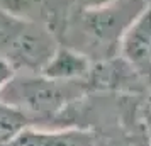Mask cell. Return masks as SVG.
<instances>
[{"mask_svg": "<svg viewBox=\"0 0 151 146\" xmlns=\"http://www.w3.org/2000/svg\"><path fill=\"white\" fill-rule=\"evenodd\" d=\"M148 0H119L99 9H70L58 34L60 44L80 51L93 63L119 56L121 44Z\"/></svg>", "mask_w": 151, "mask_h": 146, "instance_id": "6da1fadb", "label": "cell"}, {"mask_svg": "<svg viewBox=\"0 0 151 146\" xmlns=\"http://www.w3.org/2000/svg\"><path fill=\"white\" fill-rule=\"evenodd\" d=\"M58 46V37L46 24L0 10V56L7 58L17 73H41Z\"/></svg>", "mask_w": 151, "mask_h": 146, "instance_id": "3957f363", "label": "cell"}, {"mask_svg": "<svg viewBox=\"0 0 151 146\" xmlns=\"http://www.w3.org/2000/svg\"><path fill=\"white\" fill-rule=\"evenodd\" d=\"M114 2H119V0H73V5L71 7L76 9H99V7H105V5H110Z\"/></svg>", "mask_w": 151, "mask_h": 146, "instance_id": "8fae6325", "label": "cell"}, {"mask_svg": "<svg viewBox=\"0 0 151 146\" xmlns=\"http://www.w3.org/2000/svg\"><path fill=\"white\" fill-rule=\"evenodd\" d=\"M31 119L17 107L0 100V146L9 145L22 131L31 127Z\"/></svg>", "mask_w": 151, "mask_h": 146, "instance_id": "ba28073f", "label": "cell"}, {"mask_svg": "<svg viewBox=\"0 0 151 146\" xmlns=\"http://www.w3.org/2000/svg\"><path fill=\"white\" fill-rule=\"evenodd\" d=\"M97 146H151L148 127L116 129L97 136Z\"/></svg>", "mask_w": 151, "mask_h": 146, "instance_id": "9c48e42d", "label": "cell"}, {"mask_svg": "<svg viewBox=\"0 0 151 146\" xmlns=\"http://www.w3.org/2000/svg\"><path fill=\"white\" fill-rule=\"evenodd\" d=\"M90 93L87 80L58 82L41 73H17L2 90L0 100L22 111L32 126H61L66 112Z\"/></svg>", "mask_w": 151, "mask_h": 146, "instance_id": "7a4b0ae2", "label": "cell"}, {"mask_svg": "<svg viewBox=\"0 0 151 146\" xmlns=\"http://www.w3.org/2000/svg\"><path fill=\"white\" fill-rule=\"evenodd\" d=\"M0 10L14 17L42 22L55 32L56 37L65 22V15L60 12L56 0H0Z\"/></svg>", "mask_w": 151, "mask_h": 146, "instance_id": "52a82bcc", "label": "cell"}, {"mask_svg": "<svg viewBox=\"0 0 151 146\" xmlns=\"http://www.w3.org/2000/svg\"><path fill=\"white\" fill-rule=\"evenodd\" d=\"M15 75H17V70L14 68V65L9 61L7 58L0 56V93L14 80Z\"/></svg>", "mask_w": 151, "mask_h": 146, "instance_id": "30bf717a", "label": "cell"}, {"mask_svg": "<svg viewBox=\"0 0 151 146\" xmlns=\"http://www.w3.org/2000/svg\"><path fill=\"white\" fill-rule=\"evenodd\" d=\"M5 146H97V136L80 127L44 129L31 126Z\"/></svg>", "mask_w": 151, "mask_h": 146, "instance_id": "5b68a950", "label": "cell"}, {"mask_svg": "<svg viewBox=\"0 0 151 146\" xmlns=\"http://www.w3.org/2000/svg\"><path fill=\"white\" fill-rule=\"evenodd\" d=\"M148 132H150V138H151V124L148 126Z\"/></svg>", "mask_w": 151, "mask_h": 146, "instance_id": "7c38bea8", "label": "cell"}, {"mask_svg": "<svg viewBox=\"0 0 151 146\" xmlns=\"http://www.w3.org/2000/svg\"><path fill=\"white\" fill-rule=\"evenodd\" d=\"M92 65L93 61L80 51L60 44L49 58V61L41 70V75L58 82H80L88 78Z\"/></svg>", "mask_w": 151, "mask_h": 146, "instance_id": "8992f818", "label": "cell"}, {"mask_svg": "<svg viewBox=\"0 0 151 146\" xmlns=\"http://www.w3.org/2000/svg\"><path fill=\"white\" fill-rule=\"evenodd\" d=\"M119 56L136 70L151 90V0L124 36Z\"/></svg>", "mask_w": 151, "mask_h": 146, "instance_id": "277c9868", "label": "cell"}]
</instances>
